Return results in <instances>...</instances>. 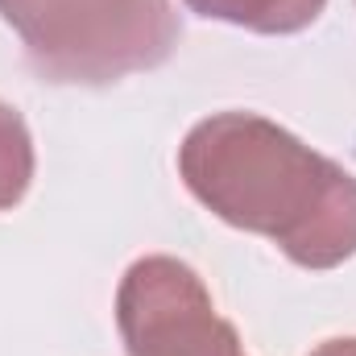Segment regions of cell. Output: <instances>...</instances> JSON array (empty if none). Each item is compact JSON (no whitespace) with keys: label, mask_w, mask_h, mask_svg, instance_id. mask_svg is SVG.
I'll list each match as a JSON object with an SVG mask.
<instances>
[{"label":"cell","mask_w":356,"mask_h":356,"mask_svg":"<svg viewBox=\"0 0 356 356\" xmlns=\"http://www.w3.org/2000/svg\"><path fill=\"white\" fill-rule=\"evenodd\" d=\"M33 178V141L17 108L0 99V211L21 203Z\"/></svg>","instance_id":"5"},{"label":"cell","mask_w":356,"mask_h":356,"mask_svg":"<svg viewBox=\"0 0 356 356\" xmlns=\"http://www.w3.org/2000/svg\"><path fill=\"white\" fill-rule=\"evenodd\" d=\"M116 323L129 356H245L241 336L216 315L199 273L175 257H141L120 277Z\"/></svg>","instance_id":"3"},{"label":"cell","mask_w":356,"mask_h":356,"mask_svg":"<svg viewBox=\"0 0 356 356\" xmlns=\"http://www.w3.org/2000/svg\"><path fill=\"white\" fill-rule=\"evenodd\" d=\"M178 175L211 216L273 241L294 266L332 269L356 253V175L257 112L199 120Z\"/></svg>","instance_id":"1"},{"label":"cell","mask_w":356,"mask_h":356,"mask_svg":"<svg viewBox=\"0 0 356 356\" xmlns=\"http://www.w3.org/2000/svg\"><path fill=\"white\" fill-rule=\"evenodd\" d=\"M0 17L42 79L83 88L162 67L182 33L170 0H0Z\"/></svg>","instance_id":"2"},{"label":"cell","mask_w":356,"mask_h":356,"mask_svg":"<svg viewBox=\"0 0 356 356\" xmlns=\"http://www.w3.org/2000/svg\"><path fill=\"white\" fill-rule=\"evenodd\" d=\"M311 356H356V340H327V344H319Z\"/></svg>","instance_id":"6"},{"label":"cell","mask_w":356,"mask_h":356,"mask_svg":"<svg viewBox=\"0 0 356 356\" xmlns=\"http://www.w3.org/2000/svg\"><path fill=\"white\" fill-rule=\"evenodd\" d=\"M191 13L228 21L253 33H298L307 29L327 0H182Z\"/></svg>","instance_id":"4"}]
</instances>
